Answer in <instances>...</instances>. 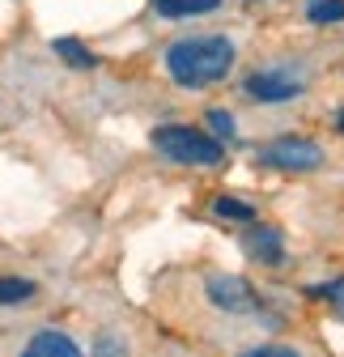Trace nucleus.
Instances as JSON below:
<instances>
[{
	"mask_svg": "<svg viewBox=\"0 0 344 357\" xmlns=\"http://www.w3.org/2000/svg\"><path fill=\"white\" fill-rule=\"evenodd\" d=\"M234 60L238 52L226 34H191L166 47V73L183 89H204V85L226 81L234 73Z\"/></svg>",
	"mask_w": 344,
	"mask_h": 357,
	"instance_id": "f257e3e1",
	"label": "nucleus"
},
{
	"mask_svg": "<svg viewBox=\"0 0 344 357\" xmlns=\"http://www.w3.org/2000/svg\"><path fill=\"white\" fill-rule=\"evenodd\" d=\"M153 149L179 166H217L226 158V145L191 123H166L153 132Z\"/></svg>",
	"mask_w": 344,
	"mask_h": 357,
	"instance_id": "f03ea898",
	"label": "nucleus"
},
{
	"mask_svg": "<svg viewBox=\"0 0 344 357\" xmlns=\"http://www.w3.org/2000/svg\"><path fill=\"white\" fill-rule=\"evenodd\" d=\"M302 89H306V77L293 68H260L242 81V94L251 102H264V107L293 102V98H302Z\"/></svg>",
	"mask_w": 344,
	"mask_h": 357,
	"instance_id": "7ed1b4c3",
	"label": "nucleus"
},
{
	"mask_svg": "<svg viewBox=\"0 0 344 357\" xmlns=\"http://www.w3.org/2000/svg\"><path fill=\"white\" fill-rule=\"evenodd\" d=\"M260 162L272 166V170H289V174H306V170H319L323 166V149L306 137H281L272 145L260 149Z\"/></svg>",
	"mask_w": 344,
	"mask_h": 357,
	"instance_id": "20e7f679",
	"label": "nucleus"
},
{
	"mask_svg": "<svg viewBox=\"0 0 344 357\" xmlns=\"http://www.w3.org/2000/svg\"><path fill=\"white\" fill-rule=\"evenodd\" d=\"M204 294L217 310H226V315H251L255 310V294H251V285L242 277H221L217 273V277H208Z\"/></svg>",
	"mask_w": 344,
	"mask_h": 357,
	"instance_id": "39448f33",
	"label": "nucleus"
},
{
	"mask_svg": "<svg viewBox=\"0 0 344 357\" xmlns=\"http://www.w3.org/2000/svg\"><path fill=\"white\" fill-rule=\"evenodd\" d=\"M242 251H247L251 259L268 264V268H281V264H285V238H281L276 226H251V230L242 234Z\"/></svg>",
	"mask_w": 344,
	"mask_h": 357,
	"instance_id": "423d86ee",
	"label": "nucleus"
},
{
	"mask_svg": "<svg viewBox=\"0 0 344 357\" xmlns=\"http://www.w3.org/2000/svg\"><path fill=\"white\" fill-rule=\"evenodd\" d=\"M52 52H56L68 68H94V64H98V56L85 47L81 38H52Z\"/></svg>",
	"mask_w": 344,
	"mask_h": 357,
	"instance_id": "0eeeda50",
	"label": "nucleus"
},
{
	"mask_svg": "<svg viewBox=\"0 0 344 357\" xmlns=\"http://www.w3.org/2000/svg\"><path fill=\"white\" fill-rule=\"evenodd\" d=\"M38 357H81V349H77V340H68L64 332H38L34 336V344H30Z\"/></svg>",
	"mask_w": 344,
	"mask_h": 357,
	"instance_id": "6e6552de",
	"label": "nucleus"
},
{
	"mask_svg": "<svg viewBox=\"0 0 344 357\" xmlns=\"http://www.w3.org/2000/svg\"><path fill=\"white\" fill-rule=\"evenodd\" d=\"M221 0H153V9L162 17H200V13H212Z\"/></svg>",
	"mask_w": 344,
	"mask_h": 357,
	"instance_id": "1a4fd4ad",
	"label": "nucleus"
},
{
	"mask_svg": "<svg viewBox=\"0 0 344 357\" xmlns=\"http://www.w3.org/2000/svg\"><path fill=\"white\" fill-rule=\"evenodd\" d=\"M306 22L311 26H336V22H344V0H311V5H306Z\"/></svg>",
	"mask_w": 344,
	"mask_h": 357,
	"instance_id": "9d476101",
	"label": "nucleus"
},
{
	"mask_svg": "<svg viewBox=\"0 0 344 357\" xmlns=\"http://www.w3.org/2000/svg\"><path fill=\"white\" fill-rule=\"evenodd\" d=\"M34 298V281L26 277H0V306H22Z\"/></svg>",
	"mask_w": 344,
	"mask_h": 357,
	"instance_id": "9b49d317",
	"label": "nucleus"
},
{
	"mask_svg": "<svg viewBox=\"0 0 344 357\" xmlns=\"http://www.w3.org/2000/svg\"><path fill=\"white\" fill-rule=\"evenodd\" d=\"M212 213L226 217V221H242V226H251V221H255V208L242 204V200H234V196H217V200H212Z\"/></svg>",
	"mask_w": 344,
	"mask_h": 357,
	"instance_id": "f8f14e48",
	"label": "nucleus"
},
{
	"mask_svg": "<svg viewBox=\"0 0 344 357\" xmlns=\"http://www.w3.org/2000/svg\"><path fill=\"white\" fill-rule=\"evenodd\" d=\"M204 123H208V132H212V137H217L221 145L238 137V128H234V115H230V111H221V107H212V111L204 115Z\"/></svg>",
	"mask_w": 344,
	"mask_h": 357,
	"instance_id": "ddd939ff",
	"label": "nucleus"
},
{
	"mask_svg": "<svg viewBox=\"0 0 344 357\" xmlns=\"http://www.w3.org/2000/svg\"><path fill=\"white\" fill-rule=\"evenodd\" d=\"M90 353H94V357H127V340L115 336V332H98V340H94Z\"/></svg>",
	"mask_w": 344,
	"mask_h": 357,
	"instance_id": "4468645a",
	"label": "nucleus"
},
{
	"mask_svg": "<svg viewBox=\"0 0 344 357\" xmlns=\"http://www.w3.org/2000/svg\"><path fill=\"white\" fill-rule=\"evenodd\" d=\"M311 298H327V302H331V310L344 319V277H336V281H327V285H315V289H311Z\"/></svg>",
	"mask_w": 344,
	"mask_h": 357,
	"instance_id": "2eb2a0df",
	"label": "nucleus"
},
{
	"mask_svg": "<svg viewBox=\"0 0 344 357\" xmlns=\"http://www.w3.org/2000/svg\"><path fill=\"white\" fill-rule=\"evenodd\" d=\"M242 357H302L297 349H285V344H260V349H251Z\"/></svg>",
	"mask_w": 344,
	"mask_h": 357,
	"instance_id": "dca6fc26",
	"label": "nucleus"
},
{
	"mask_svg": "<svg viewBox=\"0 0 344 357\" xmlns=\"http://www.w3.org/2000/svg\"><path fill=\"white\" fill-rule=\"evenodd\" d=\"M336 128H340V132H344V111H340V115H336Z\"/></svg>",
	"mask_w": 344,
	"mask_h": 357,
	"instance_id": "f3484780",
	"label": "nucleus"
},
{
	"mask_svg": "<svg viewBox=\"0 0 344 357\" xmlns=\"http://www.w3.org/2000/svg\"><path fill=\"white\" fill-rule=\"evenodd\" d=\"M22 357H38V353H34V349H26V353H22Z\"/></svg>",
	"mask_w": 344,
	"mask_h": 357,
	"instance_id": "a211bd4d",
	"label": "nucleus"
}]
</instances>
